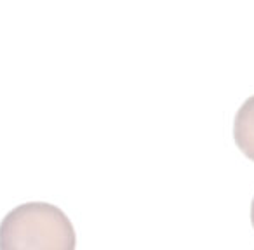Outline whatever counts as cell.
<instances>
[{
	"mask_svg": "<svg viewBox=\"0 0 254 250\" xmlns=\"http://www.w3.org/2000/svg\"><path fill=\"white\" fill-rule=\"evenodd\" d=\"M77 235L56 205L28 201L12 208L0 224V250H75Z\"/></svg>",
	"mask_w": 254,
	"mask_h": 250,
	"instance_id": "obj_1",
	"label": "cell"
},
{
	"mask_svg": "<svg viewBox=\"0 0 254 250\" xmlns=\"http://www.w3.org/2000/svg\"><path fill=\"white\" fill-rule=\"evenodd\" d=\"M233 139L237 148L254 162V96L246 99L233 122Z\"/></svg>",
	"mask_w": 254,
	"mask_h": 250,
	"instance_id": "obj_2",
	"label": "cell"
},
{
	"mask_svg": "<svg viewBox=\"0 0 254 250\" xmlns=\"http://www.w3.org/2000/svg\"><path fill=\"white\" fill-rule=\"evenodd\" d=\"M251 222H253V228H254V198H253V203H251Z\"/></svg>",
	"mask_w": 254,
	"mask_h": 250,
	"instance_id": "obj_3",
	"label": "cell"
}]
</instances>
